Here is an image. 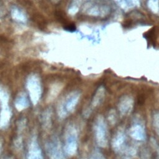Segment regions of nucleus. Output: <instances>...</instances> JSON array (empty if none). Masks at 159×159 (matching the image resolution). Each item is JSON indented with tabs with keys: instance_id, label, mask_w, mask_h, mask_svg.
<instances>
[{
	"instance_id": "f257e3e1",
	"label": "nucleus",
	"mask_w": 159,
	"mask_h": 159,
	"mask_svg": "<svg viewBox=\"0 0 159 159\" xmlns=\"http://www.w3.org/2000/svg\"><path fill=\"white\" fill-rule=\"evenodd\" d=\"M111 146L116 153H125L127 156H133L136 152L135 147L127 145V136L122 129H119L114 135L111 140Z\"/></svg>"
},
{
	"instance_id": "f03ea898",
	"label": "nucleus",
	"mask_w": 159,
	"mask_h": 159,
	"mask_svg": "<svg viewBox=\"0 0 159 159\" xmlns=\"http://www.w3.org/2000/svg\"><path fill=\"white\" fill-rule=\"evenodd\" d=\"M84 14L93 17H104L110 13V7L100 0H86L82 6Z\"/></svg>"
},
{
	"instance_id": "7ed1b4c3",
	"label": "nucleus",
	"mask_w": 159,
	"mask_h": 159,
	"mask_svg": "<svg viewBox=\"0 0 159 159\" xmlns=\"http://www.w3.org/2000/svg\"><path fill=\"white\" fill-rule=\"evenodd\" d=\"M80 93L75 91L68 94L66 97L59 104L57 109V112L60 119L66 117L70 114L72 113L80 100Z\"/></svg>"
},
{
	"instance_id": "20e7f679",
	"label": "nucleus",
	"mask_w": 159,
	"mask_h": 159,
	"mask_svg": "<svg viewBox=\"0 0 159 159\" xmlns=\"http://www.w3.org/2000/svg\"><path fill=\"white\" fill-rule=\"evenodd\" d=\"M26 88L32 103L35 106L40 101L42 93L40 78L37 74L30 75L26 80Z\"/></svg>"
},
{
	"instance_id": "39448f33",
	"label": "nucleus",
	"mask_w": 159,
	"mask_h": 159,
	"mask_svg": "<svg viewBox=\"0 0 159 159\" xmlns=\"http://www.w3.org/2000/svg\"><path fill=\"white\" fill-rule=\"evenodd\" d=\"M94 137L98 145L105 148L108 144V130L106 122L102 116L99 115L94 123Z\"/></svg>"
},
{
	"instance_id": "423d86ee",
	"label": "nucleus",
	"mask_w": 159,
	"mask_h": 159,
	"mask_svg": "<svg viewBox=\"0 0 159 159\" xmlns=\"http://www.w3.org/2000/svg\"><path fill=\"white\" fill-rule=\"evenodd\" d=\"M65 139L64 153L68 156L74 155L78 148V130L74 125L70 124L66 127Z\"/></svg>"
},
{
	"instance_id": "0eeeda50",
	"label": "nucleus",
	"mask_w": 159,
	"mask_h": 159,
	"mask_svg": "<svg viewBox=\"0 0 159 159\" xmlns=\"http://www.w3.org/2000/svg\"><path fill=\"white\" fill-rule=\"evenodd\" d=\"M45 150L49 159H65L61 143L57 136H52L47 140Z\"/></svg>"
},
{
	"instance_id": "6e6552de",
	"label": "nucleus",
	"mask_w": 159,
	"mask_h": 159,
	"mask_svg": "<svg viewBox=\"0 0 159 159\" xmlns=\"http://www.w3.org/2000/svg\"><path fill=\"white\" fill-rule=\"evenodd\" d=\"M134 106V100L132 97L129 95H124L119 100L117 109L122 116H127L132 112Z\"/></svg>"
},
{
	"instance_id": "1a4fd4ad",
	"label": "nucleus",
	"mask_w": 159,
	"mask_h": 159,
	"mask_svg": "<svg viewBox=\"0 0 159 159\" xmlns=\"http://www.w3.org/2000/svg\"><path fill=\"white\" fill-rule=\"evenodd\" d=\"M129 134L130 137L137 141H143L146 139V131L143 125L139 122L132 123L129 127Z\"/></svg>"
},
{
	"instance_id": "9d476101",
	"label": "nucleus",
	"mask_w": 159,
	"mask_h": 159,
	"mask_svg": "<svg viewBox=\"0 0 159 159\" xmlns=\"http://www.w3.org/2000/svg\"><path fill=\"white\" fill-rule=\"evenodd\" d=\"M105 93H106L105 88L102 85L100 86L97 89V90L96 91L93 96L89 107L87 109L86 112L84 113L85 116L88 117L94 109L98 107L103 102L105 97Z\"/></svg>"
},
{
	"instance_id": "9b49d317",
	"label": "nucleus",
	"mask_w": 159,
	"mask_h": 159,
	"mask_svg": "<svg viewBox=\"0 0 159 159\" xmlns=\"http://www.w3.org/2000/svg\"><path fill=\"white\" fill-rule=\"evenodd\" d=\"M26 159H43L42 150L35 136L32 138L29 143Z\"/></svg>"
},
{
	"instance_id": "f8f14e48",
	"label": "nucleus",
	"mask_w": 159,
	"mask_h": 159,
	"mask_svg": "<svg viewBox=\"0 0 159 159\" xmlns=\"http://www.w3.org/2000/svg\"><path fill=\"white\" fill-rule=\"evenodd\" d=\"M12 111L9 104L1 105L0 110V129H4L9 124L12 117Z\"/></svg>"
},
{
	"instance_id": "ddd939ff",
	"label": "nucleus",
	"mask_w": 159,
	"mask_h": 159,
	"mask_svg": "<svg viewBox=\"0 0 159 159\" xmlns=\"http://www.w3.org/2000/svg\"><path fill=\"white\" fill-rule=\"evenodd\" d=\"M15 107L19 111L27 109L29 106V101L25 93L21 92L17 94L14 102Z\"/></svg>"
},
{
	"instance_id": "4468645a",
	"label": "nucleus",
	"mask_w": 159,
	"mask_h": 159,
	"mask_svg": "<svg viewBox=\"0 0 159 159\" xmlns=\"http://www.w3.org/2000/svg\"><path fill=\"white\" fill-rule=\"evenodd\" d=\"M116 3L124 11H127L138 7L141 0H114Z\"/></svg>"
},
{
	"instance_id": "2eb2a0df",
	"label": "nucleus",
	"mask_w": 159,
	"mask_h": 159,
	"mask_svg": "<svg viewBox=\"0 0 159 159\" xmlns=\"http://www.w3.org/2000/svg\"><path fill=\"white\" fill-rule=\"evenodd\" d=\"M11 16L12 19L20 23H25L27 20V17L25 12L20 8L14 6L11 9Z\"/></svg>"
},
{
	"instance_id": "dca6fc26",
	"label": "nucleus",
	"mask_w": 159,
	"mask_h": 159,
	"mask_svg": "<svg viewBox=\"0 0 159 159\" xmlns=\"http://www.w3.org/2000/svg\"><path fill=\"white\" fill-rule=\"evenodd\" d=\"M147 6L153 14H159V0H148Z\"/></svg>"
},
{
	"instance_id": "f3484780",
	"label": "nucleus",
	"mask_w": 159,
	"mask_h": 159,
	"mask_svg": "<svg viewBox=\"0 0 159 159\" xmlns=\"http://www.w3.org/2000/svg\"><path fill=\"white\" fill-rule=\"evenodd\" d=\"M42 123L45 127H49L51 125V111L47 109L42 114Z\"/></svg>"
},
{
	"instance_id": "a211bd4d",
	"label": "nucleus",
	"mask_w": 159,
	"mask_h": 159,
	"mask_svg": "<svg viewBox=\"0 0 159 159\" xmlns=\"http://www.w3.org/2000/svg\"><path fill=\"white\" fill-rule=\"evenodd\" d=\"M9 95L7 91L2 86H0V104H9Z\"/></svg>"
},
{
	"instance_id": "6ab92c4d",
	"label": "nucleus",
	"mask_w": 159,
	"mask_h": 159,
	"mask_svg": "<svg viewBox=\"0 0 159 159\" xmlns=\"http://www.w3.org/2000/svg\"><path fill=\"white\" fill-rule=\"evenodd\" d=\"M152 124L153 129L159 136V111H155L152 116Z\"/></svg>"
},
{
	"instance_id": "aec40b11",
	"label": "nucleus",
	"mask_w": 159,
	"mask_h": 159,
	"mask_svg": "<svg viewBox=\"0 0 159 159\" xmlns=\"http://www.w3.org/2000/svg\"><path fill=\"white\" fill-rule=\"evenodd\" d=\"M150 145L154 152L155 159H159V144L153 138L150 139Z\"/></svg>"
},
{
	"instance_id": "412c9836",
	"label": "nucleus",
	"mask_w": 159,
	"mask_h": 159,
	"mask_svg": "<svg viewBox=\"0 0 159 159\" xmlns=\"http://www.w3.org/2000/svg\"><path fill=\"white\" fill-rule=\"evenodd\" d=\"M89 159H106L104 155L98 149H94L90 156Z\"/></svg>"
},
{
	"instance_id": "4be33fe9",
	"label": "nucleus",
	"mask_w": 159,
	"mask_h": 159,
	"mask_svg": "<svg viewBox=\"0 0 159 159\" xmlns=\"http://www.w3.org/2000/svg\"><path fill=\"white\" fill-rule=\"evenodd\" d=\"M60 89V88H59L58 86V85H57V86H55L52 88V89L50 90V92L49 93V95H48V99H50V100H53V99L55 98L57 94L58 95L60 90L57 91V89Z\"/></svg>"
},
{
	"instance_id": "5701e85b",
	"label": "nucleus",
	"mask_w": 159,
	"mask_h": 159,
	"mask_svg": "<svg viewBox=\"0 0 159 159\" xmlns=\"http://www.w3.org/2000/svg\"><path fill=\"white\" fill-rule=\"evenodd\" d=\"M141 159H152L150 153L146 150H143L140 154Z\"/></svg>"
},
{
	"instance_id": "b1692460",
	"label": "nucleus",
	"mask_w": 159,
	"mask_h": 159,
	"mask_svg": "<svg viewBox=\"0 0 159 159\" xmlns=\"http://www.w3.org/2000/svg\"><path fill=\"white\" fill-rule=\"evenodd\" d=\"M1 150H2V143L0 142V153H1Z\"/></svg>"
},
{
	"instance_id": "393cba45",
	"label": "nucleus",
	"mask_w": 159,
	"mask_h": 159,
	"mask_svg": "<svg viewBox=\"0 0 159 159\" xmlns=\"http://www.w3.org/2000/svg\"><path fill=\"white\" fill-rule=\"evenodd\" d=\"M2 159H13V158L11 157H4V158H2Z\"/></svg>"
},
{
	"instance_id": "a878e982",
	"label": "nucleus",
	"mask_w": 159,
	"mask_h": 159,
	"mask_svg": "<svg viewBox=\"0 0 159 159\" xmlns=\"http://www.w3.org/2000/svg\"><path fill=\"white\" fill-rule=\"evenodd\" d=\"M120 159H129V158L128 157H122V158H121Z\"/></svg>"
}]
</instances>
